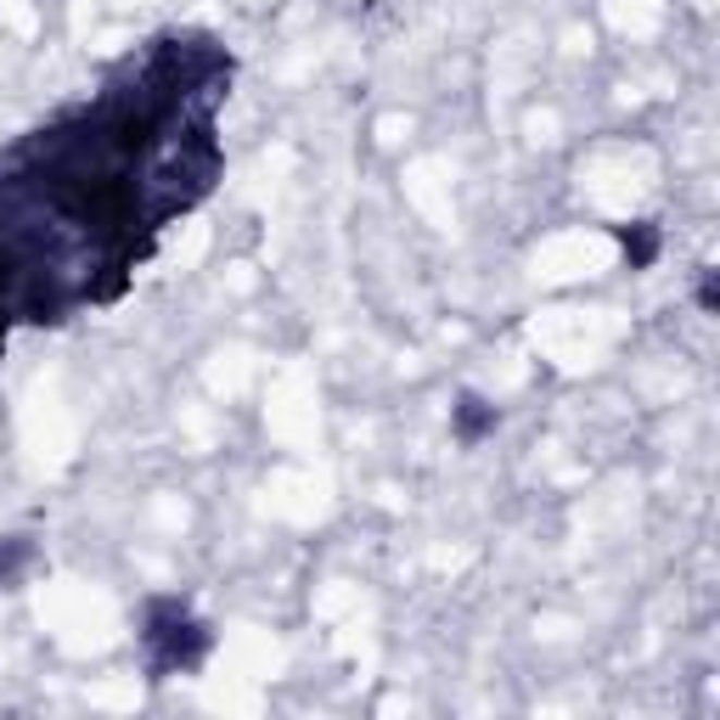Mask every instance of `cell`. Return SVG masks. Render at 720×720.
Here are the masks:
<instances>
[{"instance_id": "obj_1", "label": "cell", "mask_w": 720, "mask_h": 720, "mask_svg": "<svg viewBox=\"0 0 720 720\" xmlns=\"http://www.w3.org/2000/svg\"><path fill=\"white\" fill-rule=\"evenodd\" d=\"M147 642H152V670H158V675L186 670V665H198L203 653H209V631L191 625V619L175 613V608H158V613H152Z\"/></svg>"}, {"instance_id": "obj_2", "label": "cell", "mask_w": 720, "mask_h": 720, "mask_svg": "<svg viewBox=\"0 0 720 720\" xmlns=\"http://www.w3.org/2000/svg\"><path fill=\"white\" fill-rule=\"evenodd\" d=\"M489 429H496V406H484L479 395H462V400H456V434H462L468 445L484 439Z\"/></svg>"}, {"instance_id": "obj_3", "label": "cell", "mask_w": 720, "mask_h": 720, "mask_svg": "<svg viewBox=\"0 0 720 720\" xmlns=\"http://www.w3.org/2000/svg\"><path fill=\"white\" fill-rule=\"evenodd\" d=\"M619 243H625L631 265H653V253H659V232H653L647 220H636V225H619Z\"/></svg>"}, {"instance_id": "obj_4", "label": "cell", "mask_w": 720, "mask_h": 720, "mask_svg": "<svg viewBox=\"0 0 720 720\" xmlns=\"http://www.w3.org/2000/svg\"><path fill=\"white\" fill-rule=\"evenodd\" d=\"M698 305H704V310H715V305H720V287H715V276H704V287H698Z\"/></svg>"}]
</instances>
